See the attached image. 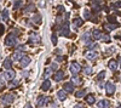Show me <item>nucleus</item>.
<instances>
[{
    "label": "nucleus",
    "mask_w": 121,
    "mask_h": 108,
    "mask_svg": "<svg viewBox=\"0 0 121 108\" xmlns=\"http://www.w3.org/2000/svg\"><path fill=\"white\" fill-rule=\"evenodd\" d=\"M17 44V36L13 35V34H9L5 39V45L6 46H12V45H16Z\"/></svg>",
    "instance_id": "f257e3e1"
},
{
    "label": "nucleus",
    "mask_w": 121,
    "mask_h": 108,
    "mask_svg": "<svg viewBox=\"0 0 121 108\" xmlns=\"http://www.w3.org/2000/svg\"><path fill=\"white\" fill-rule=\"evenodd\" d=\"M69 69H70V72H72V74H73V75H76L80 71H81V66H80L78 62H73L72 64H70Z\"/></svg>",
    "instance_id": "f03ea898"
},
{
    "label": "nucleus",
    "mask_w": 121,
    "mask_h": 108,
    "mask_svg": "<svg viewBox=\"0 0 121 108\" xmlns=\"http://www.w3.org/2000/svg\"><path fill=\"white\" fill-rule=\"evenodd\" d=\"M13 100H15V96L12 94H5L3 96V99H1V101H3L4 104H11L13 102Z\"/></svg>",
    "instance_id": "7ed1b4c3"
},
{
    "label": "nucleus",
    "mask_w": 121,
    "mask_h": 108,
    "mask_svg": "<svg viewBox=\"0 0 121 108\" xmlns=\"http://www.w3.org/2000/svg\"><path fill=\"white\" fill-rule=\"evenodd\" d=\"M59 34L63 35V36H69L70 35V31H69V26L65 22L64 24H62V27L59 28Z\"/></svg>",
    "instance_id": "20e7f679"
},
{
    "label": "nucleus",
    "mask_w": 121,
    "mask_h": 108,
    "mask_svg": "<svg viewBox=\"0 0 121 108\" xmlns=\"http://www.w3.org/2000/svg\"><path fill=\"white\" fill-rule=\"evenodd\" d=\"M105 90H107V94H108L109 96H112V95L115 94L116 86H115V84H113V83H107V84H105Z\"/></svg>",
    "instance_id": "39448f33"
},
{
    "label": "nucleus",
    "mask_w": 121,
    "mask_h": 108,
    "mask_svg": "<svg viewBox=\"0 0 121 108\" xmlns=\"http://www.w3.org/2000/svg\"><path fill=\"white\" fill-rule=\"evenodd\" d=\"M15 75H16V73L13 71H6V72H4L1 74V76L4 78L5 80H12L13 78H15Z\"/></svg>",
    "instance_id": "423d86ee"
},
{
    "label": "nucleus",
    "mask_w": 121,
    "mask_h": 108,
    "mask_svg": "<svg viewBox=\"0 0 121 108\" xmlns=\"http://www.w3.org/2000/svg\"><path fill=\"white\" fill-rule=\"evenodd\" d=\"M48 102V97H46V96H40L39 99H38V107H44L46 103Z\"/></svg>",
    "instance_id": "0eeeda50"
},
{
    "label": "nucleus",
    "mask_w": 121,
    "mask_h": 108,
    "mask_svg": "<svg viewBox=\"0 0 121 108\" xmlns=\"http://www.w3.org/2000/svg\"><path fill=\"white\" fill-rule=\"evenodd\" d=\"M29 63H30V57H28V56H23V57L21 58V67H22V68L28 67Z\"/></svg>",
    "instance_id": "6e6552de"
},
{
    "label": "nucleus",
    "mask_w": 121,
    "mask_h": 108,
    "mask_svg": "<svg viewBox=\"0 0 121 108\" xmlns=\"http://www.w3.org/2000/svg\"><path fill=\"white\" fill-rule=\"evenodd\" d=\"M63 90H64L65 92H73V91H74V85H73V83H65V84L63 85Z\"/></svg>",
    "instance_id": "1a4fd4ad"
},
{
    "label": "nucleus",
    "mask_w": 121,
    "mask_h": 108,
    "mask_svg": "<svg viewBox=\"0 0 121 108\" xmlns=\"http://www.w3.org/2000/svg\"><path fill=\"white\" fill-rule=\"evenodd\" d=\"M29 43H40V36L36 33H32L29 36Z\"/></svg>",
    "instance_id": "9d476101"
},
{
    "label": "nucleus",
    "mask_w": 121,
    "mask_h": 108,
    "mask_svg": "<svg viewBox=\"0 0 121 108\" xmlns=\"http://www.w3.org/2000/svg\"><path fill=\"white\" fill-rule=\"evenodd\" d=\"M97 56H98V54H97L96 51H88V52L85 55V57L87 58V60H90V61L96 60V58H97Z\"/></svg>",
    "instance_id": "9b49d317"
},
{
    "label": "nucleus",
    "mask_w": 121,
    "mask_h": 108,
    "mask_svg": "<svg viewBox=\"0 0 121 108\" xmlns=\"http://www.w3.org/2000/svg\"><path fill=\"white\" fill-rule=\"evenodd\" d=\"M64 78V72L63 71H58L55 75H53V79H55V81H60Z\"/></svg>",
    "instance_id": "f8f14e48"
},
{
    "label": "nucleus",
    "mask_w": 121,
    "mask_h": 108,
    "mask_svg": "<svg viewBox=\"0 0 121 108\" xmlns=\"http://www.w3.org/2000/svg\"><path fill=\"white\" fill-rule=\"evenodd\" d=\"M4 68L5 69H11V67H12V60L11 58H5V61H4Z\"/></svg>",
    "instance_id": "ddd939ff"
},
{
    "label": "nucleus",
    "mask_w": 121,
    "mask_h": 108,
    "mask_svg": "<svg viewBox=\"0 0 121 108\" xmlns=\"http://www.w3.org/2000/svg\"><path fill=\"white\" fill-rule=\"evenodd\" d=\"M91 36L93 39H96V40H98V39H100V36H102V32L98 31V29H95V31H92V33H91Z\"/></svg>",
    "instance_id": "4468645a"
},
{
    "label": "nucleus",
    "mask_w": 121,
    "mask_h": 108,
    "mask_svg": "<svg viewBox=\"0 0 121 108\" xmlns=\"http://www.w3.org/2000/svg\"><path fill=\"white\" fill-rule=\"evenodd\" d=\"M97 104H98L99 108H109V106H110V103H109L108 100H100Z\"/></svg>",
    "instance_id": "2eb2a0df"
},
{
    "label": "nucleus",
    "mask_w": 121,
    "mask_h": 108,
    "mask_svg": "<svg viewBox=\"0 0 121 108\" xmlns=\"http://www.w3.org/2000/svg\"><path fill=\"white\" fill-rule=\"evenodd\" d=\"M50 87H51V81H50L48 79H46V80L43 83V85H41V90H43V91H47Z\"/></svg>",
    "instance_id": "dca6fc26"
},
{
    "label": "nucleus",
    "mask_w": 121,
    "mask_h": 108,
    "mask_svg": "<svg viewBox=\"0 0 121 108\" xmlns=\"http://www.w3.org/2000/svg\"><path fill=\"white\" fill-rule=\"evenodd\" d=\"M57 96H58V99H59L60 101H64V100L67 99V92H65L64 90H59V91L57 92Z\"/></svg>",
    "instance_id": "f3484780"
},
{
    "label": "nucleus",
    "mask_w": 121,
    "mask_h": 108,
    "mask_svg": "<svg viewBox=\"0 0 121 108\" xmlns=\"http://www.w3.org/2000/svg\"><path fill=\"white\" fill-rule=\"evenodd\" d=\"M108 66H109V68H110V69H112L113 72L117 69V63H116V61H114V60L109 61V64H108Z\"/></svg>",
    "instance_id": "a211bd4d"
},
{
    "label": "nucleus",
    "mask_w": 121,
    "mask_h": 108,
    "mask_svg": "<svg viewBox=\"0 0 121 108\" xmlns=\"http://www.w3.org/2000/svg\"><path fill=\"white\" fill-rule=\"evenodd\" d=\"M73 26H74L75 28H79L80 26H82V19H81V18H75V19H73Z\"/></svg>",
    "instance_id": "6ab92c4d"
},
{
    "label": "nucleus",
    "mask_w": 121,
    "mask_h": 108,
    "mask_svg": "<svg viewBox=\"0 0 121 108\" xmlns=\"http://www.w3.org/2000/svg\"><path fill=\"white\" fill-rule=\"evenodd\" d=\"M24 55L21 52V51H16L15 54H13V60L15 61H21V58L23 57Z\"/></svg>",
    "instance_id": "aec40b11"
},
{
    "label": "nucleus",
    "mask_w": 121,
    "mask_h": 108,
    "mask_svg": "<svg viewBox=\"0 0 121 108\" xmlns=\"http://www.w3.org/2000/svg\"><path fill=\"white\" fill-rule=\"evenodd\" d=\"M40 21H41V15H34L32 17V22L33 23H40Z\"/></svg>",
    "instance_id": "412c9836"
},
{
    "label": "nucleus",
    "mask_w": 121,
    "mask_h": 108,
    "mask_svg": "<svg viewBox=\"0 0 121 108\" xmlns=\"http://www.w3.org/2000/svg\"><path fill=\"white\" fill-rule=\"evenodd\" d=\"M1 19L3 21H7L9 19V10L7 9H5L4 11L1 12Z\"/></svg>",
    "instance_id": "4be33fe9"
},
{
    "label": "nucleus",
    "mask_w": 121,
    "mask_h": 108,
    "mask_svg": "<svg viewBox=\"0 0 121 108\" xmlns=\"http://www.w3.org/2000/svg\"><path fill=\"white\" fill-rule=\"evenodd\" d=\"M86 101H87V103H88V104H93V103L96 102V99H95V96L88 95V96L86 97Z\"/></svg>",
    "instance_id": "5701e85b"
},
{
    "label": "nucleus",
    "mask_w": 121,
    "mask_h": 108,
    "mask_svg": "<svg viewBox=\"0 0 121 108\" xmlns=\"http://www.w3.org/2000/svg\"><path fill=\"white\" fill-rule=\"evenodd\" d=\"M90 38H91V34H90V33H85V34L81 36V41L90 43Z\"/></svg>",
    "instance_id": "b1692460"
},
{
    "label": "nucleus",
    "mask_w": 121,
    "mask_h": 108,
    "mask_svg": "<svg viewBox=\"0 0 121 108\" xmlns=\"http://www.w3.org/2000/svg\"><path fill=\"white\" fill-rule=\"evenodd\" d=\"M116 28H117V24H112V23L105 24V29H108V31H114Z\"/></svg>",
    "instance_id": "393cba45"
},
{
    "label": "nucleus",
    "mask_w": 121,
    "mask_h": 108,
    "mask_svg": "<svg viewBox=\"0 0 121 108\" xmlns=\"http://www.w3.org/2000/svg\"><path fill=\"white\" fill-rule=\"evenodd\" d=\"M85 94H86V90H80V91H78V92L75 94V96L78 97V99H81V97L85 96Z\"/></svg>",
    "instance_id": "a878e982"
},
{
    "label": "nucleus",
    "mask_w": 121,
    "mask_h": 108,
    "mask_svg": "<svg viewBox=\"0 0 121 108\" xmlns=\"http://www.w3.org/2000/svg\"><path fill=\"white\" fill-rule=\"evenodd\" d=\"M110 7H113V9H120V7H121V1L112 3V4H110Z\"/></svg>",
    "instance_id": "bb28decb"
},
{
    "label": "nucleus",
    "mask_w": 121,
    "mask_h": 108,
    "mask_svg": "<svg viewBox=\"0 0 121 108\" xmlns=\"http://www.w3.org/2000/svg\"><path fill=\"white\" fill-rule=\"evenodd\" d=\"M22 5H23V3H22V1H15V4H13V9H15V10H18Z\"/></svg>",
    "instance_id": "cd10ccee"
},
{
    "label": "nucleus",
    "mask_w": 121,
    "mask_h": 108,
    "mask_svg": "<svg viewBox=\"0 0 121 108\" xmlns=\"http://www.w3.org/2000/svg\"><path fill=\"white\" fill-rule=\"evenodd\" d=\"M33 10H34V5H32V4H30V5H28V7H26V9H24V12L27 14V12L33 11Z\"/></svg>",
    "instance_id": "c85d7f7f"
},
{
    "label": "nucleus",
    "mask_w": 121,
    "mask_h": 108,
    "mask_svg": "<svg viewBox=\"0 0 121 108\" xmlns=\"http://www.w3.org/2000/svg\"><path fill=\"white\" fill-rule=\"evenodd\" d=\"M84 72H85V74H87V75L92 74V67H86L85 69H84Z\"/></svg>",
    "instance_id": "c756f323"
},
{
    "label": "nucleus",
    "mask_w": 121,
    "mask_h": 108,
    "mask_svg": "<svg viewBox=\"0 0 121 108\" xmlns=\"http://www.w3.org/2000/svg\"><path fill=\"white\" fill-rule=\"evenodd\" d=\"M84 17H85V19H91V16H90V11H88V10H84Z\"/></svg>",
    "instance_id": "7c9ffc66"
},
{
    "label": "nucleus",
    "mask_w": 121,
    "mask_h": 108,
    "mask_svg": "<svg viewBox=\"0 0 121 108\" xmlns=\"http://www.w3.org/2000/svg\"><path fill=\"white\" fill-rule=\"evenodd\" d=\"M104 76H105V72L103 71V72H100V73L98 74L97 79H98V80H102V79H104Z\"/></svg>",
    "instance_id": "2f4dec72"
},
{
    "label": "nucleus",
    "mask_w": 121,
    "mask_h": 108,
    "mask_svg": "<svg viewBox=\"0 0 121 108\" xmlns=\"http://www.w3.org/2000/svg\"><path fill=\"white\" fill-rule=\"evenodd\" d=\"M96 46H97V44H96V43H91V41H90V43H87V47L90 49V50H92V49H95Z\"/></svg>",
    "instance_id": "473e14b6"
},
{
    "label": "nucleus",
    "mask_w": 121,
    "mask_h": 108,
    "mask_svg": "<svg viewBox=\"0 0 121 108\" xmlns=\"http://www.w3.org/2000/svg\"><path fill=\"white\" fill-rule=\"evenodd\" d=\"M108 19H109V22H110V23L113 22L114 24H116V18H115L114 16H108Z\"/></svg>",
    "instance_id": "72a5a7b5"
},
{
    "label": "nucleus",
    "mask_w": 121,
    "mask_h": 108,
    "mask_svg": "<svg viewBox=\"0 0 121 108\" xmlns=\"http://www.w3.org/2000/svg\"><path fill=\"white\" fill-rule=\"evenodd\" d=\"M51 73H52L51 68H48V69H46V71H45V78H48L50 75H51Z\"/></svg>",
    "instance_id": "f704fd0d"
},
{
    "label": "nucleus",
    "mask_w": 121,
    "mask_h": 108,
    "mask_svg": "<svg viewBox=\"0 0 121 108\" xmlns=\"http://www.w3.org/2000/svg\"><path fill=\"white\" fill-rule=\"evenodd\" d=\"M51 41L53 43V45H56V44H57V35L52 34V36H51Z\"/></svg>",
    "instance_id": "c9c22d12"
},
{
    "label": "nucleus",
    "mask_w": 121,
    "mask_h": 108,
    "mask_svg": "<svg viewBox=\"0 0 121 108\" xmlns=\"http://www.w3.org/2000/svg\"><path fill=\"white\" fill-rule=\"evenodd\" d=\"M100 39H102L103 41H109V40H110V38H109V36H107L105 34H102V36H100Z\"/></svg>",
    "instance_id": "e433bc0d"
},
{
    "label": "nucleus",
    "mask_w": 121,
    "mask_h": 108,
    "mask_svg": "<svg viewBox=\"0 0 121 108\" xmlns=\"http://www.w3.org/2000/svg\"><path fill=\"white\" fill-rule=\"evenodd\" d=\"M72 80H73V81H74L75 84H79V83H80V79H79L78 76H75V75H74V76L72 78Z\"/></svg>",
    "instance_id": "4c0bfd02"
},
{
    "label": "nucleus",
    "mask_w": 121,
    "mask_h": 108,
    "mask_svg": "<svg viewBox=\"0 0 121 108\" xmlns=\"http://www.w3.org/2000/svg\"><path fill=\"white\" fill-rule=\"evenodd\" d=\"M57 68H58V64L57 63H52V66H51V71L53 72V71H57Z\"/></svg>",
    "instance_id": "58836bf2"
},
{
    "label": "nucleus",
    "mask_w": 121,
    "mask_h": 108,
    "mask_svg": "<svg viewBox=\"0 0 121 108\" xmlns=\"http://www.w3.org/2000/svg\"><path fill=\"white\" fill-rule=\"evenodd\" d=\"M18 85V80H13L11 84H10V87H13V86H17Z\"/></svg>",
    "instance_id": "ea45409f"
},
{
    "label": "nucleus",
    "mask_w": 121,
    "mask_h": 108,
    "mask_svg": "<svg viewBox=\"0 0 121 108\" xmlns=\"http://www.w3.org/2000/svg\"><path fill=\"white\" fill-rule=\"evenodd\" d=\"M24 50H26L24 45H18V51H24Z\"/></svg>",
    "instance_id": "a19ab883"
},
{
    "label": "nucleus",
    "mask_w": 121,
    "mask_h": 108,
    "mask_svg": "<svg viewBox=\"0 0 121 108\" xmlns=\"http://www.w3.org/2000/svg\"><path fill=\"white\" fill-rule=\"evenodd\" d=\"M4 31H5V27H4V26H1V24H0V36H1V35H3V33H4Z\"/></svg>",
    "instance_id": "79ce46f5"
},
{
    "label": "nucleus",
    "mask_w": 121,
    "mask_h": 108,
    "mask_svg": "<svg viewBox=\"0 0 121 108\" xmlns=\"http://www.w3.org/2000/svg\"><path fill=\"white\" fill-rule=\"evenodd\" d=\"M74 108H85V106H82V104H76Z\"/></svg>",
    "instance_id": "37998d69"
},
{
    "label": "nucleus",
    "mask_w": 121,
    "mask_h": 108,
    "mask_svg": "<svg viewBox=\"0 0 121 108\" xmlns=\"http://www.w3.org/2000/svg\"><path fill=\"white\" fill-rule=\"evenodd\" d=\"M22 75H23V76H28V71H24V72L22 73Z\"/></svg>",
    "instance_id": "c03bdc74"
},
{
    "label": "nucleus",
    "mask_w": 121,
    "mask_h": 108,
    "mask_svg": "<svg viewBox=\"0 0 121 108\" xmlns=\"http://www.w3.org/2000/svg\"><path fill=\"white\" fill-rule=\"evenodd\" d=\"M119 61H120V66H121V56H120V60Z\"/></svg>",
    "instance_id": "a18cd8bd"
},
{
    "label": "nucleus",
    "mask_w": 121,
    "mask_h": 108,
    "mask_svg": "<svg viewBox=\"0 0 121 108\" xmlns=\"http://www.w3.org/2000/svg\"><path fill=\"white\" fill-rule=\"evenodd\" d=\"M117 108H121V104H120V106H119V107H117Z\"/></svg>",
    "instance_id": "49530a36"
}]
</instances>
